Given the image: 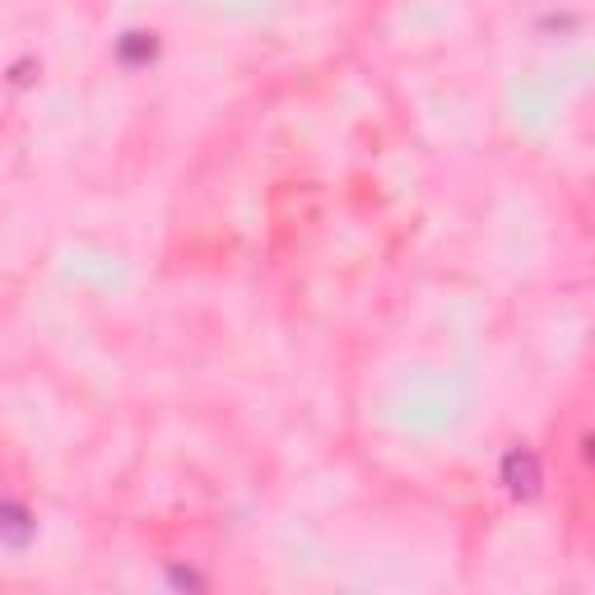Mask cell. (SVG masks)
<instances>
[{
    "label": "cell",
    "instance_id": "1",
    "mask_svg": "<svg viewBox=\"0 0 595 595\" xmlns=\"http://www.w3.org/2000/svg\"><path fill=\"white\" fill-rule=\"evenodd\" d=\"M503 484L512 497H535L540 484H544V474H540V461H535V451L526 447H512L507 456H503Z\"/></svg>",
    "mask_w": 595,
    "mask_h": 595
},
{
    "label": "cell",
    "instance_id": "2",
    "mask_svg": "<svg viewBox=\"0 0 595 595\" xmlns=\"http://www.w3.org/2000/svg\"><path fill=\"white\" fill-rule=\"evenodd\" d=\"M0 535H6L10 544H29V535H33V521H29V512L14 507V503L0 507Z\"/></svg>",
    "mask_w": 595,
    "mask_h": 595
},
{
    "label": "cell",
    "instance_id": "3",
    "mask_svg": "<svg viewBox=\"0 0 595 595\" xmlns=\"http://www.w3.org/2000/svg\"><path fill=\"white\" fill-rule=\"evenodd\" d=\"M122 57H126V61L154 57V33H126V42H122Z\"/></svg>",
    "mask_w": 595,
    "mask_h": 595
}]
</instances>
